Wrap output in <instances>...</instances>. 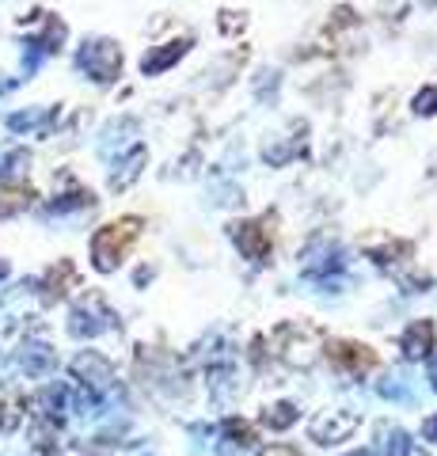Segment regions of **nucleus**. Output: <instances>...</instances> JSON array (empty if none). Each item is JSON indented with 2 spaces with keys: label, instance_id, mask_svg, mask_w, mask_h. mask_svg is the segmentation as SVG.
Returning <instances> with one entry per match:
<instances>
[{
  "label": "nucleus",
  "instance_id": "obj_1",
  "mask_svg": "<svg viewBox=\"0 0 437 456\" xmlns=\"http://www.w3.org/2000/svg\"><path fill=\"white\" fill-rule=\"evenodd\" d=\"M137 236H141V221L137 217H122L115 224L100 228V232L92 236V263H95V270H103V274L118 270L122 259L130 255V248L137 244Z\"/></svg>",
  "mask_w": 437,
  "mask_h": 456
},
{
  "label": "nucleus",
  "instance_id": "obj_2",
  "mask_svg": "<svg viewBox=\"0 0 437 456\" xmlns=\"http://www.w3.org/2000/svg\"><path fill=\"white\" fill-rule=\"evenodd\" d=\"M274 338H278L281 358H286V365H293V369H312L323 354V338H320L316 327L286 323V327H278Z\"/></svg>",
  "mask_w": 437,
  "mask_h": 456
},
{
  "label": "nucleus",
  "instance_id": "obj_3",
  "mask_svg": "<svg viewBox=\"0 0 437 456\" xmlns=\"http://www.w3.org/2000/svg\"><path fill=\"white\" fill-rule=\"evenodd\" d=\"M77 69L88 80H95V84H110V80L118 77V69H122L118 42H110V38H88L77 50Z\"/></svg>",
  "mask_w": 437,
  "mask_h": 456
},
{
  "label": "nucleus",
  "instance_id": "obj_4",
  "mask_svg": "<svg viewBox=\"0 0 437 456\" xmlns=\"http://www.w3.org/2000/svg\"><path fill=\"white\" fill-rule=\"evenodd\" d=\"M358 426H361L358 411H323L320 419L308 422V437H312L316 445H338V441H346Z\"/></svg>",
  "mask_w": 437,
  "mask_h": 456
},
{
  "label": "nucleus",
  "instance_id": "obj_5",
  "mask_svg": "<svg viewBox=\"0 0 437 456\" xmlns=\"http://www.w3.org/2000/svg\"><path fill=\"white\" fill-rule=\"evenodd\" d=\"M328 362L338 369V373H354V377H361V373H369V369H376V354L365 346V342H346V338H335V342H328Z\"/></svg>",
  "mask_w": 437,
  "mask_h": 456
},
{
  "label": "nucleus",
  "instance_id": "obj_6",
  "mask_svg": "<svg viewBox=\"0 0 437 456\" xmlns=\"http://www.w3.org/2000/svg\"><path fill=\"white\" fill-rule=\"evenodd\" d=\"M69 369H73V377H77L92 395H95V392H107L110 380H115V369H110V362L103 358L100 350H80Z\"/></svg>",
  "mask_w": 437,
  "mask_h": 456
},
{
  "label": "nucleus",
  "instance_id": "obj_7",
  "mask_svg": "<svg viewBox=\"0 0 437 456\" xmlns=\"http://www.w3.org/2000/svg\"><path fill=\"white\" fill-rule=\"evenodd\" d=\"M229 236H232V244L239 248L244 259H251V263L271 259V232H266L263 221H239V224L229 228Z\"/></svg>",
  "mask_w": 437,
  "mask_h": 456
},
{
  "label": "nucleus",
  "instance_id": "obj_8",
  "mask_svg": "<svg viewBox=\"0 0 437 456\" xmlns=\"http://www.w3.org/2000/svg\"><path fill=\"white\" fill-rule=\"evenodd\" d=\"M115 323V316L110 312L100 308V301H84L80 308H73V316H69V335H77V338H92V335H100L107 331V327Z\"/></svg>",
  "mask_w": 437,
  "mask_h": 456
},
{
  "label": "nucleus",
  "instance_id": "obj_9",
  "mask_svg": "<svg viewBox=\"0 0 437 456\" xmlns=\"http://www.w3.org/2000/svg\"><path fill=\"white\" fill-rule=\"evenodd\" d=\"M400 346H403V354H407L411 362H426L430 354L437 350V327H433V320H415V323L403 331Z\"/></svg>",
  "mask_w": 437,
  "mask_h": 456
},
{
  "label": "nucleus",
  "instance_id": "obj_10",
  "mask_svg": "<svg viewBox=\"0 0 437 456\" xmlns=\"http://www.w3.org/2000/svg\"><path fill=\"white\" fill-rule=\"evenodd\" d=\"M187 50H190V38H175V42H164L160 50H152V53L145 57V61H141V69H145L149 77H157V73H164L167 65H175V61H179V57L187 53Z\"/></svg>",
  "mask_w": 437,
  "mask_h": 456
},
{
  "label": "nucleus",
  "instance_id": "obj_11",
  "mask_svg": "<svg viewBox=\"0 0 437 456\" xmlns=\"http://www.w3.org/2000/svg\"><path fill=\"white\" fill-rule=\"evenodd\" d=\"M20 369L27 377H46L53 369V350L46 346V342H27V346L20 350Z\"/></svg>",
  "mask_w": 437,
  "mask_h": 456
},
{
  "label": "nucleus",
  "instance_id": "obj_12",
  "mask_svg": "<svg viewBox=\"0 0 437 456\" xmlns=\"http://www.w3.org/2000/svg\"><path fill=\"white\" fill-rule=\"evenodd\" d=\"M297 419H301V407L293 403V399H281V403H271L263 411V426H266V430H289Z\"/></svg>",
  "mask_w": 437,
  "mask_h": 456
},
{
  "label": "nucleus",
  "instance_id": "obj_13",
  "mask_svg": "<svg viewBox=\"0 0 437 456\" xmlns=\"http://www.w3.org/2000/svg\"><path fill=\"white\" fill-rule=\"evenodd\" d=\"M380 452L384 456H411V434L400 426H384L380 430Z\"/></svg>",
  "mask_w": 437,
  "mask_h": 456
},
{
  "label": "nucleus",
  "instance_id": "obj_14",
  "mask_svg": "<svg viewBox=\"0 0 437 456\" xmlns=\"http://www.w3.org/2000/svg\"><path fill=\"white\" fill-rule=\"evenodd\" d=\"M232 380H236V373H232L229 365L214 369V373H209V395H214L217 403H232L236 392H239V388H232Z\"/></svg>",
  "mask_w": 437,
  "mask_h": 456
},
{
  "label": "nucleus",
  "instance_id": "obj_15",
  "mask_svg": "<svg viewBox=\"0 0 437 456\" xmlns=\"http://www.w3.org/2000/svg\"><path fill=\"white\" fill-rule=\"evenodd\" d=\"M221 434L229 437V441H236L239 449H247V445H255L259 441V434H255V426L251 422H244V419H224V426H221Z\"/></svg>",
  "mask_w": 437,
  "mask_h": 456
},
{
  "label": "nucleus",
  "instance_id": "obj_16",
  "mask_svg": "<svg viewBox=\"0 0 437 456\" xmlns=\"http://www.w3.org/2000/svg\"><path fill=\"white\" fill-rule=\"evenodd\" d=\"M141 164H145V149H134V156L122 164V171H115V179H110V187H125L130 179H137Z\"/></svg>",
  "mask_w": 437,
  "mask_h": 456
},
{
  "label": "nucleus",
  "instance_id": "obj_17",
  "mask_svg": "<svg viewBox=\"0 0 437 456\" xmlns=\"http://www.w3.org/2000/svg\"><path fill=\"white\" fill-rule=\"evenodd\" d=\"M50 118V110H23V114H12L8 118V130H16V134H23V130H31V126H38V122H46Z\"/></svg>",
  "mask_w": 437,
  "mask_h": 456
},
{
  "label": "nucleus",
  "instance_id": "obj_18",
  "mask_svg": "<svg viewBox=\"0 0 437 456\" xmlns=\"http://www.w3.org/2000/svg\"><path fill=\"white\" fill-rule=\"evenodd\" d=\"M27 191H0V217H8V213H20L27 206Z\"/></svg>",
  "mask_w": 437,
  "mask_h": 456
},
{
  "label": "nucleus",
  "instance_id": "obj_19",
  "mask_svg": "<svg viewBox=\"0 0 437 456\" xmlns=\"http://www.w3.org/2000/svg\"><path fill=\"white\" fill-rule=\"evenodd\" d=\"M415 114H437V84H430V88H422L418 95H415Z\"/></svg>",
  "mask_w": 437,
  "mask_h": 456
},
{
  "label": "nucleus",
  "instance_id": "obj_20",
  "mask_svg": "<svg viewBox=\"0 0 437 456\" xmlns=\"http://www.w3.org/2000/svg\"><path fill=\"white\" fill-rule=\"evenodd\" d=\"M16 426H20V407L4 403V407H0V430H16Z\"/></svg>",
  "mask_w": 437,
  "mask_h": 456
},
{
  "label": "nucleus",
  "instance_id": "obj_21",
  "mask_svg": "<svg viewBox=\"0 0 437 456\" xmlns=\"http://www.w3.org/2000/svg\"><path fill=\"white\" fill-rule=\"evenodd\" d=\"M380 395H384V399H411V392L400 388L396 380H380Z\"/></svg>",
  "mask_w": 437,
  "mask_h": 456
},
{
  "label": "nucleus",
  "instance_id": "obj_22",
  "mask_svg": "<svg viewBox=\"0 0 437 456\" xmlns=\"http://www.w3.org/2000/svg\"><path fill=\"white\" fill-rule=\"evenodd\" d=\"M422 437H426L430 445H437V415H430L426 422H422Z\"/></svg>",
  "mask_w": 437,
  "mask_h": 456
},
{
  "label": "nucleus",
  "instance_id": "obj_23",
  "mask_svg": "<svg viewBox=\"0 0 437 456\" xmlns=\"http://www.w3.org/2000/svg\"><path fill=\"white\" fill-rule=\"evenodd\" d=\"M263 456H301L293 445H271V449H263Z\"/></svg>",
  "mask_w": 437,
  "mask_h": 456
},
{
  "label": "nucleus",
  "instance_id": "obj_24",
  "mask_svg": "<svg viewBox=\"0 0 437 456\" xmlns=\"http://www.w3.org/2000/svg\"><path fill=\"white\" fill-rule=\"evenodd\" d=\"M430 183H437V156H433V160H430V175H426Z\"/></svg>",
  "mask_w": 437,
  "mask_h": 456
},
{
  "label": "nucleus",
  "instance_id": "obj_25",
  "mask_svg": "<svg viewBox=\"0 0 437 456\" xmlns=\"http://www.w3.org/2000/svg\"><path fill=\"white\" fill-rule=\"evenodd\" d=\"M430 384H433V388H437V362L430 365Z\"/></svg>",
  "mask_w": 437,
  "mask_h": 456
},
{
  "label": "nucleus",
  "instance_id": "obj_26",
  "mask_svg": "<svg viewBox=\"0 0 437 456\" xmlns=\"http://www.w3.org/2000/svg\"><path fill=\"white\" fill-rule=\"evenodd\" d=\"M346 456H376V452H369V449H354V452H346Z\"/></svg>",
  "mask_w": 437,
  "mask_h": 456
},
{
  "label": "nucleus",
  "instance_id": "obj_27",
  "mask_svg": "<svg viewBox=\"0 0 437 456\" xmlns=\"http://www.w3.org/2000/svg\"><path fill=\"white\" fill-rule=\"evenodd\" d=\"M12 88V80H0V92H8Z\"/></svg>",
  "mask_w": 437,
  "mask_h": 456
},
{
  "label": "nucleus",
  "instance_id": "obj_28",
  "mask_svg": "<svg viewBox=\"0 0 437 456\" xmlns=\"http://www.w3.org/2000/svg\"><path fill=\"white\" fill-rule=\"evenodd\" d=\"M4 274H8V266H4V263H0V278H4Z\"/></svg>",
  "mask_w": 437,
  "mask_h": 456
}]
</instances>
